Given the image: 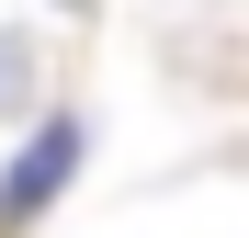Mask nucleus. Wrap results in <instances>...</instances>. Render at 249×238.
I'll return each mask as SVG.
<instances>
[{
	"label": "nucleus",
	"mask_w": 249,
	"mask_h": 238,
	"mask_svg": "<svg viewBox=\"0 0 249 238\" xmlns=\"http://www.w3.org/2000/svg\"><path fill=\"white\" fill-rule=\"evenodd\" d=\"M79 147H91V125H79V113H46V125L12 147V170H0V238H23V227L79 182Z\"/></svg>",
	"instance_id": "f257e3e1"
},
{
	"label": "nucleus",
	"mask_w": 249,
	"mask_h": 238,
	"mask_svg": "<svg viewBox=\"0 0 249 238\" xmlns=\"http://www.w3.org/2000/svg\"><path fill=\"white\" fill-rule=\"evenodd\" d=\"M34 79H46V68H34V46H23V34H0V125L34 102Z\"/></svg>",
	"instance_id": "f03ea898"
},
{
	"label": "nucleus",
	"mask_w": 249,
	"mask_h": 238,
	"mask_svg": "<svg viewBox=\"0 0 249 238\" xmlns=\"http://www.w3.org/2000/svg\"><path fill=\"white\" fill-rule=\"evenodd\" d=\"M57 12H91V0H57Z\"/></svg>",
	"instance_id": "7ed1b4c3"
}]
</instances>
